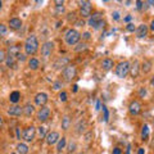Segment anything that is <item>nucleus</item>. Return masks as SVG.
Masks as SVG:
<instances>
[{
  "mask_svg": "<svg viewBox=\"0 0 154 154\" xmlns=\"http://www.w3.org/2000/svg\"><path fill=\"white\" fill-rule=\"evenodd\" d=\"M45 139H46V144H48V145H54V144H57L58 141H59L60 136H59V132L51 131V132H48Z\"/></svg>",
  "mask_w": 154,
  "mask_h": 154,
  "instance_id": "9d476101",
  "label": "nucleus"
},
{
  "mask_svg": "<svg viewBox=\"0 0 154 154\" xmlns=\"http://www.w3.org/2000/svg\"><path fill=\"white\" fill-rule=\"evenodd\" d=\"M5 59H7V53H5V50L0 49V63H4Z\"/></svg>",
  "mask_w": 154,
  "mask_h": 154,
  "instance_id": "c9c22d12",
  "label": "nucleus"
},
{
  "mask_svg": "<svg viewBox=\"0 0 154 154\" xmlns=\"http://www.w3.org/2000/svg\"><path fill=\"white\" fill-rule=\"evenodd\" d=\"M81 40V33L75 30V28H69V30H67L66 33H64V41L66 44L68 46H75L80 42Z\"/></svg>",
  "mask_w": 154,
  "mask_h": 154,
  "instance_id": "f03ea898",
  "label": "nucleus"
},
{
  "mask_svg": "<svg viewBox=\"0 0 154 154\" xmlns=\"http://www.w3.org/2000/svg\"><path fill=\"white\" fill-rule=\"evenodd\" d=\"M63 4H64L63 0H55V7H58V5H63Z\"/></svg>",
  "mask_w": 154,
  "mask_h": 154,
  "instance_id": "8fccbe9b",
  "label": "nucleus"
},
{
  "mask_svg": "<svg viewBox=\"0 0 154 154\" xmlns=\"http://www.w3.org/2000/svg\"><path fill=\"white\" fill-rule=\"evenodd\" d=\"M37 134L40 137H45L48 135V126H45V125H41L40 127L37 128Z\"/></svg>",
  "mask_w": 154,
  "mask_h": 154,
  "instance_id": "cd10ccee",
  "label": "nucleus"
},
{
  "mask_svg": "<svg viewBox=\"0 0 154 154\" xmlns=\"http://www.w3.org/2000/svg\"><path fill=\"white\" fill-rule=\"evenodd\" d=\"M112 17H113L114 21H119V13L118 12H113L112 13Z\"/></svg>",
  "mask_w": 154,
  "mask_h": 154,
  "instance_id": "c03bdc74",
  "label": "nucleus"
},
{
  "mask_svg": "<svg viewBox=\"0 0 154 154\" xmlns=\"http://www.w3.org/2000/svg\"><path fill=\"white\" fill-rule=\"evenodd\" d=\"M130 75L132 77H137L139 73H140V63H139L137 60H135L132 64H130Z\"/></svg>",
  "mask_w": 154,
  "mask_h": 154,
  "instance_id": "f3484780",
  "label": "nucleus"
},
{
  "mask_svg": "<svg viewBox=\"0 0 154 154\" xmlns=\"http://www.w3.org/2000/svg\"><path fill=\"white\" fill-rule=\"evenodd\" d=\"M150 85H152V86H153V88H154V77H153V79L150 80Z\"/></svg>",
  "mask_w": 154,
  "mask_h": 154,
  "instance_id": "052dcab7",
  "label": "nucleus"
},
{
  "mask_svg": "<svg viewBox=\"0 0 154 154\" xmlns=\"http://www.w3.org/2000/svg\"><path fill=\"white\" fill-rule=\"evenodd\" d=\"M86 49H88V44H86V42H79L77 46H75V51H77V53L86 50Z\"/></svg>",
  "mask_w": 154,
  "mask_h": 154,
  "instance_id": "c85d7f7f",
  "label": "nucleus"
},
{
  "mask_svg": "<svg viewBox=\"0 0 154 154\" xmlns=\"http://www.w3.org/2000/svg\"><path fill=\"white\" fill-rule=\"evenodd\" d=\"M75 16H76V13H69V14H68V21H69V22H71V21L75 22V21H76V17H75Z\"/></svg>",
  "mask_w": 154,
  "mask_h": 154,
  "instance_id": "37998d69",
  "label": "nucleus"
},
{
  "mask_svg": "<svg viewBox=\"0 0 154 154\" xmlns=\"http://www.w3.org/2000/svg\"><path fill=\"white\" fill-rule=\"evenodd\" d=\"M8 114L13 116V117H19V116L23 114V107H21L18 104H14L8 109Z\"/></svg>",
  "mask_w": 154,
  "mask_h": 154,
  "instance_id": "f8f14e48",
  "label": "nucleus"
},
{
  "mask_svg": "<svg viewBox=\"0 0 154 154\" xmlns=\"http://www.w3.org/2000/svg\"><path fill=\"white\" fill-rule=\"evenodd\" d=\"M128 110H130V113L134 114V116H136L141 112V104L137 102V100H134V102H131V104H130V107H128Z\"/></svg>",
  "mask_w": 154,
  "mask_h": 154,
  "instance_id": "2eb2a0df",
  "label": "nucleus"
},
{
  "mask_svg": "<svg viewBox=\"0 0 154 154\" xmlns=\"http://www.w3.org/2000/svg\"><path fill=\"white\" fill-rule=\"evenodd\" d=\"M66 12V7L64 5H58V7H55V14L57 16H62Z\"/></svg>",
  "mask_w": 154,
  "mask_h": 154,
  "instance_id": "473e14b6",
  "label": "nucleus"
},
{
  "mask_svg": "<svg viewBox=\"0 0 154 154\" xmlns=\"http://www.w3.org/2000/svg\"><path fill=\"white\" fill-rule=\"evenodd\" d=\"M48 100H49V98H48V94L45 93H38L35 96V104L38 105V107H45Z\"/></svg>",
  "mask_w": 154,
  "mask_h": 154,
  "instance_id": "9b49d317",
  "label": "nucleus"
},
{
  "mask_svg": "<svg viewBox=\"0 0 154 154\" xmlns=\"http://www.w3.org/2000/svg\"><path fill=\"white\" fill-rule=\"evenodd\" d=\"M16 136L18 140H21V136H22V134H21V128H16Z\"/></svg>",
  "mask_w": 154,
  "mask_h": 154,
  "instance_id": "49530a36",
  "label": "nucleus"
},
{
  "mask_svg": "<svg viewBox=\"0 0 154 154\" xmlns=\"http://www.w3.org/2000/svg\"><path fill=\"white\" fill-rule=\"evenodd\" d=\"M66 145H67V139L64 136H62L59 139V141L57 143V152L58 153H62V150L66 148Z\"/></svg>",
  "mask_w": 154,
  "mask_h": 154,
  "instance_id": "393cba45",
  "label": "nucleus"
},
{
  "mask_svg": "<svg viewBox=\"0 0 154 154\" xmlns=\"http://www.w3.org/2000/svg\"><path fill=\"white\" fill-rule=\"evenodd\" d=\"M143 5H144V2H140V0H137V2H136V8L139 9V11H141V9H143Z\"/></svg>",
  "mask_w": 154,
  "mask_h": 154,
  "instance_id": "79ce46f5",
  "label": "nucleus"
},
{
  "mask_svg": "<svg viewBox=\"0 0 154 154\" xmlns=\"http://www.w3.org/2000/svg\"><path fill=\"white\" fill-rule=\"evenodd\" d=\"M81 36H82V38H84V40H86V41H88V40H90V38H91V33H90V32H84V33H82V35H81Z\"/></svg>",
  "mask_w": 154,
  "mask_h": 154,
  "instance_id": "a19ab883",
  "label": "nucleus"
},
{
  "mask_svg": "<svg viewBox=\"0 0 154 154\" xmlns=\"http://www.w3.org/2000/svg\"><path fill=\"white\" fill-rule=\"evenodd\" d=\"M69 57H60V58H58V59L54 62V64H53V68L54 69H62V68H66L67 66L69 64Z\"/></svg>",
  "mask_w": 154,
  "mask_h": 154,
  "instance_id": "1a4fd4ad",
  "label": "nucleus"
},
{
  "mask_svg": "<svg viewBox=\"0 0 154 154\" xmlns=\"http://www.w3.org/2000/svg\"><path fill=\"white\" fill-rule=\"evenodd\" d=\"M140 69L144 72V73H148V72H150V69H152V62L150 60H144L141 67H140Z\"/></svg>",
  "mask_w": 154,
  "mask_h": 154,
  "instance_id": "bb28decb",
  "label": "nucleus"
},
{
  "mask_svg": "<svg viewBox=\"0 0 154 154\" xmlns=\"http://www.w3.org/2000/svg\"><path fill=\"white\" fill-rule=\"evenodd\" d=\"M148 31H149V27L146 25H140L135 30V35H136L137 38H143L148 35Z\"/></svg>",
  "mask_w": 154,
  "mask_h": 154,
  "instance_id": "4468645a",
  "label": "nucleus"
},
{
  "mask_svg": "<svg viewBox=\"0 0 154 154\" xmlns=\"http://www.w3.org/2000/svg\"><path fill=\"white\" fill-rule=\"evenodd\" d=\"M19 99H21V93L19 91H13L9 95V102L13 103V104H17L19 102Z\"/></svg>",
  "mask_w": 154,
  "mask_h": 154,
  "instance_id": "b1692460",
  "label": "nucleus"
},
{
  "mask_svg": "<svg viewBox=\"0 0 154 154\" xmlns=\"http://www.w3.org/2000/svg\"><path fill=\"white\" fill-rule=\"evenodd\" d=\"M137 154H145V150H144V148H139Z\"/></svg>",
  "mask_w": 154,
  "mask_h": 154,
  "instance_id": "5fc2aeb1",
  "label": "nucleus"
},
{
  "mask_svg": "<svg viewBox=\"0 0 154 154\" xmlns=\"http://www.w3.org/2000/svg\"><path fill=\"white\" fill-rule=\"evenodd\" d=\"M28 67H30V69H32V71H36V69H38V67H40V60L37 59V58H30L28 59Z\"/></svg>",
  "mask_w": 154,
  "mask_h": 154,
  "instance_id": "412c9836",
  "label": "nucleus"
},
{
  "mask_svg": "<svg viewBox=\"0 0 154 154\" xmlns=\"http://www.w3.org/2000/svg\"><path fill=\"white\" fill-rule=\"evenodd\" d=\"M54 50V42L53 41H46L41 45V57L45 60H48L51 57V53Z\"/></svg>",
  "mask_w": 154,
  "mask_h": 154,
  "instance_id": "0eeeda50",
  "label": "nucleus"
},
{
  "mask_svg": "<svg viewBox=\"0 0 154 154\" xmlns=\"http://www.w3.org/2000/svg\"><path fill=\"white\" fill-rule=\"evenodd\" d=\"M135 30H136V27H135L134 23H127L126 31H128V32H135Z\"/></svg>",
  "mask_w": 154,
  "mask_h": 154,
  "instance_id": "4c0bfd02",
  "label": "nucleus"
},
{
  "mask_svg": "<svg viewBox=\"0 0 154 154\" xmlns=\"http://www.w3.org/2000/svg\"><path fill=\"white\" fill-rule=\"evenodd\" d=\"M69 127H71V118H69V116H64L62 118V130L67 131Z\"/></svg>",
  "mask_w": 154,
  "mask_h": 154,
  "instance_id": "a878e982",
  "label": "nucleus"
},
{
  "mask_svg": "<svg viewBox=\"0 0 154 154\" xmlns=\"http://www.w3.org/2000/svg\"><path fill=\"white\" fill-rule=\"evenodd\" d=\"M16 149H17V154H28V150H30L27 144L25 143H18Z\"/></svg>",
  "mask_w": 154,
  "mask_h": 154,
  "instance_id": "4be33fe9",
  "label": "nucleus"
},
{
  "mask_svg": "<svg viewBox=\"0 0 154 154\" xmlns=\"http://www.w3.org/2000/svg\"><path fill=\"white\" fill-rule=\"evenodd\" d=\"M8 33V26L4 23H0V37H4Z\"/></svg>",
  "mask_w": 154,
  "mask_h": 154,
  "instance_id": "2f4dec72",
  "label": "nucleus"
},
{
  "mask_svg": "<svg viewBox=\"0 0 154 154\" xmlns=\"http://www.w3.org/2000/svg\"><path fill=\"white\" fill-rule=\"evenodd\" d=\"M2 7H3V2L0 0V9H2Z\"/></svg>",
  "mask_w": 154,
  "mask_h": 154,
  "instance_id": "e2e57ef3",
  "label": "nucleus"
},
{
  "mask_svg": "<svg viewBox=\"0 0 154 154\" xmlns=\"http://www.w3.org/2000/svg\"><path fill=\"white\" fill-rule=\"evenodd\" d=\"M33 113H35V107H33V104L27 103L25 107H23V114H25L26 117H31Z\"/></svg>",
  "mask_w": 154,
  "mask_h": 154,
  "instance_id": "aec40b11",
  "label": "nucleus"
},
{
  "mask_svg": "<svg viewBox=\"0 0 154 154\" xmlns=\"http://www.w3.org/2000/svg\"><path fill=\"white\" fill-rule=\"evenodd\" d=\"M3 122H4V119H3L2 116H0V128H2V126H3Z\"/></svg>",
  "mask_w": 154,
  "mask_h": 154,
  "instance_id": "bf43d9fd",
  "label": "nucleus"
},
{
  "mask_svg": "<svg viewBox=\"0 0 154 154\" xmlns=\"http://www.w3.org/2000/svg\"><path fill=\"white\" fill-rule=\"evenodd\" d=\"M21 45H13V46H9V49H8V54L7 55H9V57H13V58H16L17 59V57L21 54Z\"/></svg>",
  "mask_w": 154,
  "mask_h": 154,
  "instance_id": "a211bd4d",
  "label": "nucleus"
},
{
  "mask_svg": "<svg viewBox=\"0 0 154 154\" xmlns=\"http://www.w3.org/2000/svg\"><path fill=\"white\" fill-rule=\"evenodd\" d=\"M149 28H150V30L154 32V19H153V21L150 22V27H149Z\"/></svg>",
  "mask_w": 154,
  "mask_h": 154,
  "instance_id": "6e6d98bb",
  "label": "nucleus"
},
{
  "mask_svg": "<svg viewBox=\"0 0 154 154\" xmlns=\"http://www.w3.org/2000/svg\"><path fill=\"white\" fill-rule=\"evenodd\" d=\"M103 113H104V122H108V119H109V112H108V109L105 105H103Z\"/></svg>",
  "mask_w": 154,
  "mask_h": 154,
  "instance_id": "e433bc0d",
  "label": "nucleus"
},
{
  "mask_svg": "<svg viewBox=\"0 0 154 154\" xmlns=\"http://www.w3.org/2000/svg\"><path fill=\"white\" fill-rule=\"evenodd\" d=\"M23 49H25V54L26 55H35L36 53L38 51V40L36 35H30L25 44H23Z\"/></svg>",
  "mask_w": 154,
  "mask_h": 154,
  "instance_id": "f257e3e1",
  "label": "nucleus"
},
{
  "mask_svg": "<svg viewBox=\"0 0 154 154\" xmlns=\"http://www.w3.org/2000/svg\"><path fill=\"white\" fill-rule=\"evenodd\" d=\"M12 154H17V153H12Z\"/></svg>",
  "mask_w": 154,
  "mask_h": 154,
  "instance_id": "0e129e2a",
  "label": "nucleus"
},
{
  "mask_svg": "<svg viewBox=\"0 0 154 154\" xmlns=\"http://www.w3.org/2000/svg\"><path fill=\"white\" fill-rule=\"evenodd\" d=\"M148 4H150V5L154 7V0H150V2H148Z\"/></svg>",
  "mask_w": 154,
  "mask_h": 154,
  "instance_id": "680f3d73",
  "label": "nucleus"
},
{
  "mask_svg": "<svg viewBox=\"0 0 154 154\" xmlns=\"http://www.w3.org/2000/svg\"><path fill=\"white\" fill-rule=\"evenodd\" d=\"M76 76H77V68L75 64H68L62 71V77H63L66 82H72V80H75Z\"/></svg>",
  "mask_w": 154,
  "mask_h": 154,
  "instance_id": "7ed1b4c3",
  "label": "nucleus"
},
{
  "mask_svg": "<svg viewBox=\"0 0 154 154\" xmlns=\"http://www.w3.org/2000/svg\"><path fill=\"white\" fill-rule=\"evenodd\" d=\"M5 63H7V66L9 67V68H11V67H14V66H16V58H13V57H9V55H7Z\"/></svg>",
  "mask_w": 154,
  "mask_h": 154,
  "instance_id": "7c9ffc66",
  "label": "nucleus"
},
{
  "mask_svg": "<svg viewBox=\"0 0 154 154\" xmlns=\"http://www.w3.org/2000/svg\"><path fill=\"white\" fill-rule=\"evenodd\" d=\"M86 127H88V122H86L85 119H80L79 123L76 125V132L77 134H82Z\"/></svg>",
  "mask_w": 154,
  "mask_h": 154,
  "instance_id": "5701e85b",
  "label": "nucleus"
},
{
  "mask_svg": "<svg viewBox=\"0 0 154 154\" xmlns=\"http://www.w3.org/2000/svg\"><path fill=\"white\" fill-rule=\"evenodd\" d=\"M113 154H121V149H119V148H114L113 149Z\"/></svg>",
  "mask_w": 154,
  "mask_h": 154,
  "instance_id": "603ef678",
  "label": "nucleus"
},
{
  "mask_svg": "<svg viewBox=\"0 0 154 154\" xmlns=\"http://www.w3.org/2000/svg\"><path fill=\"white\" fill-rule=\"evenodd\" d=\"M91 136H93V132L90 131V132H89V134L85 136V140H86V141H90V140H91Z\"/></svg>",
  "mask_w": 154,
  "mask_h": 154,
  "instance_id": "09e8293b",
  "label": "nucleus"
},
{
  "mask_svg": "<svg viewBox=\"0 0 154 154\" xmlns=\"http://www.w3.org/2000/svg\"><path fill=\"white\" fill-rule=\"evenodd\" d=\"M130 72V63L127 60H123L121 63H118V66L116 67V75L119 79H125Z\"/></svg>",
  "mask_w": 154,
  "mask_h": 154,
  "instance_id": "20e7f679",
  "label": "nucleus"
},
{
  "mask_svg": "<svg viewBox=\"0 0 154 154\" xmlns=\"http://www.w3.org/2000/svg\"><path fill=\"white\" fill-rule=\"evenodd\" d=\"M8 26L11 27V30L17 31V30H19V28L22 27V21L19 18H11L9 19V22H8Z\"/></svg>",
  "mask_w": 154,
  "mask_h": 154,
  "instance_id": "dca6fc26",
  "label": "nucleus"
},
{
  "mask_svg": "<svg viewBox=\"0 0 154 154\" xmlns=\"http://www.w3.org/2000/svg\"><path fill=\"white\" fill-rule=\"evenodd\" d=\"M35 136H36V127L35 126H28L23 130V132H22V139L26 143H32Z\"/></svg>",
  "mask_w": 154,
  "mask_h": 154,
  "instance_id": "6e6552de",
  "label": "nucleus"
},
{
  "mask_svg": "<svg viewBox=\"0 0 154 154\" xmlns=\"http://www.w3.org/2000/svg\"><path fill=\"white\" fill-rule=\"evenodd\" d=\"M131 152V145H127V149H126V154H130Z\"/></svg>",
  "mask_w": 154,
  "mask_h": 154,
  "instance_id": "4d7b16f0",
  "label": "nucleus"
},
{
  "mask_svg": "<svg viewBox=\"0 0 154 154\" xmlns=\"http://www.w3.org/2000/svg\"><path fill=\"white\" fill-rule=\"evenodd\" d=\"M17 60H26V54H22V53H21V54H19L18 57H17Z\"/></svg>",
  "mask_w": 154,
  "mask_h": 154,
  "instance_id": "de8ad7c7",
  "label": "nucleus"
},
{
  "mask_svg": "<svg viewBox=\"0 0 154 154\" xmlns=\"http://www.w3.org/2000/svg\"><path fill=\"white\" fill-rule=\"evenodd\" d=\"M131 19H132L131 16H127V17H125V18H123V21H125V22H127V23H130V21H131Z\"/></svg>",
  "mask_w": 154,
  "mask_h": 154,
  "instance_id": "864d4df0",
  "label": "nucleus"
},
{
  "mask_svg": "<svg viewBox=\"0 0 154 154\" xmlns=\"http://www.w3.org/2000/svg\"><path fill=\"white\" fill-rule=\"evenodd\" d=\"M76 150V143H71L68 145V153H72Z\"/></svg>",
  "mask_w": 154,
  "mask_h": 154,
  "instance_id": "ea45409f",
  "label": "nucleus"
},
{
  "mask_svg": "<svg viewBox=\"0 0 154 154\" xmlns=\"http://www.w3.org/2000/svg\"><path fill=\"white\" fill-rule=\"evenodd\" d=\"M104 25H105V22H104V19H102V21H100L98 25H96V27L94 28V30H102V28L104 27Z\"/></svg>",
  "mask_w": 154,
  "mask_h": 154,
  "instance_id": "58836bf2",
  "label": "nucleus"
},
{
  "mask_svg": "<svg viewBox=\"0 0 154 154\" xmlns=\"http://www.w3.org/2000/svg\"><path fill=\"white\" fill-rule=\"evenodd\" d=\"M63 88V82H62V80H57L54 84H53V89L54 90H60Z\"/></svg>",
  "mask_w": 154,
  "mask_h": 154,
  "instance_id": "72a5a7b5",
  "label": "nucleus"
},
{
  "mask_svg": "<svg viewBox=\"0 0 154 154\" xmlns=\"http://www.w3.org/2000/svg\"><path fill=\"white\" fill-rule=\"evenodd\" d=\"M148 136H149V126L148 125H144L143 130H141V139L143 140H146Z\"/></svg>",
  "mask_w": 154,
  "mask_h": 154,
  "instance_id": "c756f323",
  "label": "nucleus"
},
{
  "mask_svg": "<svg viewBox=\"0 0 154 154\" xmlns=\"http://www.w3.org/2000/svg\"><path fill=\"white\" fill-rule=\"evenodd\" d=\"M77 90H79V86H77V85H73V93H77Z\"/></svg>",
  "mask_w": 154,
  "mask_h": 154,
  "instance_id": "13d9d810",
  "label": "nucleus"
},
{
  "mask_svg": "<svg viewBox=\"0 0 154 154\" xmlns=\"http://www.w3.org/2000/svg\"><path fill=\"white\" fill-rule=\"evenodd\" d=\"M103 14L102 13H99V12H96V13H94L93 14V16H91L90 18H89V26L90 27H93V28H95L96 27V25H98V23L100 22V21H102V19H103Z\"/></svg>",
  "mask_w": 154,
  "mask_h": 154,
  "instance_id": "ddd939ff",
  "label": "nucleus"
},
{
  "mask_svg": "<svg viewBox=\"0 0 154 154\" xmlns=\"http://www.w3.org/2000/svg\"><path fill=\"white\" fill-rule=\"evenodd\" d=\"M139 95H140L141 98H144V96L146 95V90L144 89V88H141V89H140V91H139Z\"/></svg>",
  "mask_w": 154,
  "mask_h": 154,
  "instance_id": "a18cd8bd",
  "label": "nucleus"
},
{
  "mask_svg": "<svg viewBox=\"0 0 154 154\" xmlns=\"http://www.w3.org/2000/svg\"><path fill=\"white\" fill-rule=\"evenodd\" d=\"M100 108H102V104H100V102L98 100V102H96V104H95V109H96V110H99Z\"/></svg>",
  "mask_w": 154,
  "mask_h": 154,
  "instance_id": "3c124183",
  "label": "nucleus"
},
{
  "mask_svg": "<svg viewBox=\"0 0 154 154\" xmlns=\"http://www.w3.org/2000/svg\"><path fill=\"white\" fill-rule=\"evenodd\" d=\"M67 99H68V95H67L66 91H60V94H59V100H60V102L62 103H66Z\"/></svg>",
  "mask_w": 154,
  "mask_h": 154,
  "instance_id": "f704fd0d",
  "label": "nucleus"
},
{
  "mask_svg": "<svg viewBox=\"0 0 154 154\" xmlns=\"http://www.w3.org/2000/svg\"><path fill=\"white\" fill-rule=\"evenodd\" d=\"M113 67H114L113 59H110V58H105V59H103V62H102V68L104 71H110Z\"/></svg>",
  "mask_w": 154,
  "mask_h": 154,
  "instance_id": "6ab92c4d",
  "label": "nucleus"
},
{
  "mask_svg": "<svg viewBox=\"0 0 154 154\" xmlns=\"http://www.w3.org/2000/svg\"><path fill=\"white\" fill-rule=\"evenodd\" d=\"M50 116H51V109L45 105V107H41L40 109H38V112L36 114V119L38 122L44 123V122H46L48 119L50 118Z\"/></svg>",
  "mask_w": 154,
  "mask_h": 154,
  "instance_id": "39448f33",
  "label": "nucleus"
},
{
  "mask_svg": "<svg viewBox=\"0 0 154 154\" xmlns=\"http://www.w3.org/2000/svg\"><path fill=\"white\" fill-rule=\"evenodd\" d=\"M80 14L82 18H90L93 13V5L90 2H80Z\"/></svg>",
  "mask_w": 154,
  "mask_h": 154,
  "instance_id": "423d86ee",
  "label": "nucleus"
}]
</instances>
